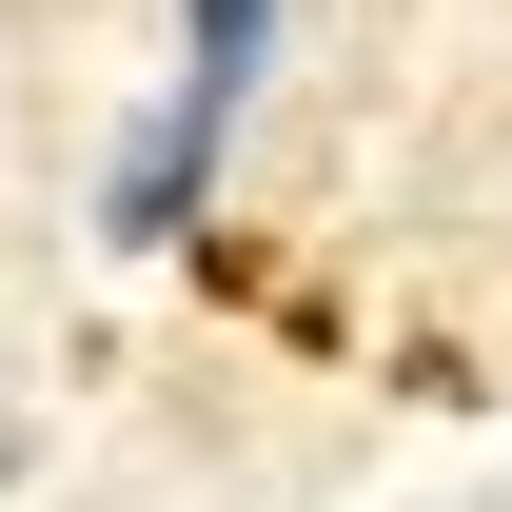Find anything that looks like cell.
<instances>
[{
  "label": "cell",
  "instance_id": "obj_1",
  "mask_svg": "<svg viewBox=\"0 0 512 512\" xmlns=\"http://www.w3.org/2000/svg\"><path fill=\"white\" fill-rule=\"evenodd\" d=\"M256 60H276V0H178V99L138 119V158H119V237H178L197 197H217V138H237V99H256Z\"/></svg>",
  "mask_w": 512,
  "mask_h": 512
}]
</instances>
